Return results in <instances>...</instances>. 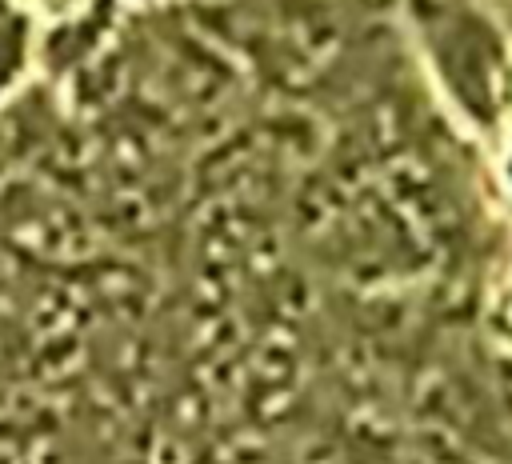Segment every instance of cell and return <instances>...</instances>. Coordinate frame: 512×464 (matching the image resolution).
I'll return each instance as SVG.
<instances>
[{
	"mask_svg": "<svg viewBox=\"0 0 512 464\" xmlns=\"http://www.w3.org/2000/svg\"><path fill=\"white\" fill-rule=\"evenodd\" d=\"M136 4H156V0H136Z\"/></svg>",
	"mask_w": 512,
	"mask_h": 464,
	"instance_id": "3",
	"label": "cell"
},
{
	"mask_svg": "<svg viewBox=\"0 0 512 464\" xmlns=\"http://www.w3.org/2000/svg\"><path fill=\"white\" fill-rule=\"evenodd\" d=\"M416 48L448 108L496 136L512 116V32L492 0H404Z\"/></svg>",
	"mask_w": 512,
	"mask_h": 464,
	"instance_id": "1",
	"label": "cell"
},
{
	"mask_svg": "<svg viewBox=\"0 0 512 464\" xmlns=\"http://www.w3.org/2000/svg\"><path fill=\"white\" fill-rule=\"evenodd\" d=\"M40 20L24 0H0V108L28 84L40 64Z\"/></svg>",
	"mask_w": 512,
	"mask_h": 464,
	"instance_id": "2",
	"label": "cell"
}]
</instances>
